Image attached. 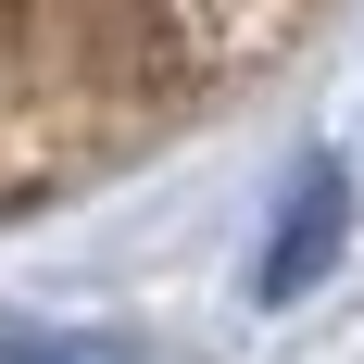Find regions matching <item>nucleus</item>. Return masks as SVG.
<instances>
[{
	"label": "nucleus",
	"mask_w": 364,
	"mask_h": 364,
	"mask_svg": "<svg viewBox=\"0 0 364 364\" xmlns=\"http://www.w3.org/2000/svg\"><path fill=\"white\" fill-rule=\"evenodd\" d=\"M339 239H352V201H339V176L314 164V176L289 188L277 239H264V301H301V289H314V277L339 264Z\"/></svg>",
	"instance_id": "1"
},
{
	"label": "nucleus",
	"mask_w": 364,
	"mask_h": 364,
	"mask_svg": "<svg viewBox=\"0 0 364 364\" xmlns=\"http://www.w3.org/2000/svg\"><path fill=\"white\" fill-rule=\"evenodd\" d=\"M0 364H126V339H101V327H0Z\"/></svg>",
	"instance_id": "2"
}]
</instances>
